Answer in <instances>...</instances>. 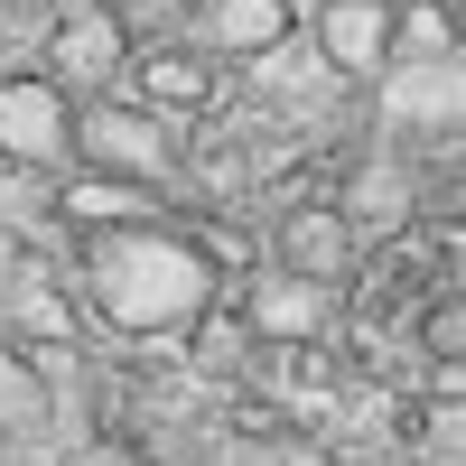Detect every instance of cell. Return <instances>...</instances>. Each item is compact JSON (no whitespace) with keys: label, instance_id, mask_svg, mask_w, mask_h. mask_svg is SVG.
Wrapping results in <instances>:
<instances>
[{"label":"cell","instance_id":"6da1fadb","mask_svg":"<svg viewBox=\"0 0 466 466\" xmlns=\"http://www.w3.org/2000/svg\"><path fill=\"white\" fill-rule=\"evenodd\" d=\"M85 270H94V308L112 327H131V336L197 327L206 318V289H215L206 252H187V243H168V233H149V224L140 233H94Z\"/></svg>","mask_w":466,"mask_h":466},{"label":"cell","instance_id":"7a4b0ae2","mask_svg":"<svg viewBox=\"0 0 466 466\" xmlns=\"http://www.w3.org/2000/svg\"><path fill=\"white\" fill-rule=\"evenodd\" d=\"M75 168L85 177H149L159 187L168 168V131H159V112H140V103H85L75 112Z\"/></svg>","mask_w":466,"mask_h":466},{"label":"cell","instance_id":"3957f363","mask_svg":"<svg viewBox=\"0 0 466 466\" xmlns=\"http://www.w3.org/2000/svg\"><path fill=\"white\" fill-rule=\"evenodd\" d=\"M66 149H75V94L56 75H0V159L66 168Z\"/></svg>","mask_w":466,"mask_h":466},{"label":"cell","instance_id":"277c9868","mask_svg":"<svg viewBox=\"0 0 466 466\" xmlns=\"http://www.w3.org/2000/svg\"><path fill=\"white\" fill-rule=\"evenodd\" d=\"M327 280H299V270H252V289H243V308H233V318H243V336L252 345H318L327 336Z\"/></svg>","mask_w":466,"mask_h":466},{"label":"cell","instance_id":"5b68a950","mask_svg":"<svg viewBox=\"0 0 466 466\" xmlns=\"http://www.w3.org/2000/svg\"><path fill=\"white\" fill-rule=\"evenodd\" d=\"M364 252H355V233H345V215L336 206H289L280 215V233H270V270H299V280H345Z\"/></svg>","mask_w":466,"mask_h":466},{"label":"cell","instance_id":"8992f818","mask_svg":"<svg viewBox=\"0 0 466 466\" xmlns=\"http://www.w3.org/2000/svg\"><path fill=\"white\" fill-rule=\"evenodd\" d=\"M318 56L336 75H382L392 66V0H318Z\"/></svg>","mask_w":466,"mask_h":466},{"label":"cell","instance_id":"52a82bcc","mask_svg":"<svg viewBox=\"0 0 466 466\" xmlns=\"http://www.w3.org/2000/svg\"><path fill=\"white\" fill-rule=\"evenodd\" d=\"M206 94H215V66L197 47H131V66H122V103H140V112H197Z\"/></svg>","mask_w":466,"mask_h":466},{"label":"cell","instance_id":"ba28073f","mask_svg":"<svg viewBox=\"0 0 466 466\" xmlns=\"http://www.w3.org/2000/svg\"><path fill=\"white\" fill-rule=\"evenodd\" d=\"M122 66H131V37L112 10H66L56 19V85H122Z\"/></svg>","mask_w":466,"mask_h":466},{"label":"cell","instance_id":"9c48e42d","mask_svg":"<svg viewBox=\"0 0 466 466\" xmlns=\"http://www.w3.org/2000/svg\"><path fill=\"white\" fill-rule=\"evenodd\" d=\"M197 28L215 37V56H270V47H289L299 10L289 0H197Z\"/></svg>","mask_w":466,"mask_h":466},{"label":"cell","instance_id":"30bf717a","mask_svg":"<svg viewBox=\"0 0 466 466\" xmlns=\"http://www.w3.org/2000/svg\"><path fill=\"white\" fill-rule=\"evenodd\" d=\"M345 233H355V252H373V243H392V233L410 224V177L392 168V159H364L355 168V187H345Z\"/></svg>","mask_w":466,"mask_h":466},{"label":"cell","instance_id":"8fae6325","mask_svg":"<svg viewBox=\"0 0 466 466\" xmlns=\"http://www.w3.org/2000/svg\"><path fill=\"white\" fill-rule=\"evenodd\" d=\"M0 318H10L19 336H37V345H75V308H66V289H56L37 261H10V270H0Z\"/></svg>","mask_w":466,"mask_h":466},{"label":"cell","instance_id":"7c38bea8","mask_svg":"<svg viewBox=\"0 0 466 466\" xmlns=\"http://www.w3.org/2000/svg\"><path fill=\"white\" fill-rule=\"evenodd\" d=\"M66 224H159L149 177H66Z\"/></svg>","mask_w":466,"mask_h":466},{"label":"cell","instance_id":"4fadbf2b","mask_svg":"<svg viewBox=\"0 0 466 466\" xmlns=\"http://www.w3.org/2000/svg\"><path fill=\"white\" fill-rule=\"evenodd\" d=\"M392 56H420V66H448L457 56V19H448V0H392Z\"/></svg>","mask_w":466,"mask_h":466},{"label":"cell","instance_id":"5bb4252c","mask_svg":"<svg viewBox=\"0 0 466 466\" xmlns=\"http://www.w3.org/2000/svg\"><path fill=\"white\" fill-rule=\"evenodd\" d=\"M327 364H318V345H261V392L270 401H289V392H318Z\"/></svg>","mask_w":466,"mask_h":466},{"label":"cell","instance_id":"9a60e30c","mask_svg":"<svg viewBox=\"0 0 466 466\" xmlns=\"http://www.w3.org/2000/svg\"><path fill=\"white\" fill-rule=\"evenodd\" d=\"M103 10L122 19V37H131V47H159L168 28H187V19H197V0H103Z\"/></svg>","mask_w":466,"mask_h":466},{"label":"cell","instance_id":"2e32d148","mask_svg":"<svg viewBox=\"0 0 466 466\" xmlns=\"http://www.w3.org/2000/svg\"><path fill=\"white\" fill-rule=\"evenodd\" d=\"M420 345H430L439 364H457V355H466V318H457V299H439L430 318H420Z\"/></svg>","mask_w":466,"mask_h":466},{"label":"cell","instance_id":"e0dca14e","mask_svg":"<svg viewBox=\"0 0 466 466\" xmlns=\"http://www.w3.org/2000/svg\"><path fill=\"white\" fill-rule=\"evenodd\" d=\"M430 457H439V466H466V420H457V392H439V420H430Z\"/></svg>","mask_w":466,"mask_h":466},{"label":"cell","instance_id":"ac0fdd59","mask_svg":"<svg viewBox=\"0 0 466 466\" xmlns=\"http://www.w3.org/2000/svg\"><path fill=\"white\" fill-rule=\"evenodd\" d=\"M37 410H47V392H37V382L0 355V420H37Z\"/></svg>","mask_w":466,"mask_h":466},{"label":"cell","instance_id":"d6986e66","mask_svg":"<svg viewBox=\"0 0 466 466\" xmlns=\"http://www.w3.org/2000/svg\"><path fill=\"white\" fill-rule=\"evenodd\" d=\"M261 466H336V457H327L318 439H270V448H261Z\"/></svg>","mask_w":466,"mask_h":466},{"label":"cell","instance_id":"ffe728a7","mask_svg":"<svg viewBox=\"0 0 466 466\" xmlns=\"http://www.w3.org/2000/svg\"><path fill=\"white\" fill-rule=\"evenodd\" d=\"M112 466H122V457H112Z\"/></svg>","mask_w":466,"mask_h":466}]
</instances>
